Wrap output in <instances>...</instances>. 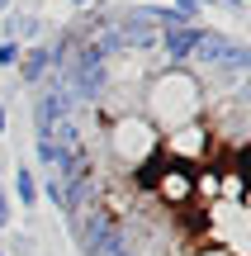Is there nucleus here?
I'll list each match as a JSON object with an SVG mask.
<instances>
[{"label": "nucleus", "mask_w": 251, "mask_h": 256, "mask_svg": "<svg viewBox=\"0 0 251 256\" xmlns=\"http://www.w3.org/2000/svg\"><path fill=\"white\" fill-rule=\"evenodd\" d=\"M0 256H5V252H0Z\"/></svg>", "instance_id": "6ab92c4d"}, {"label": "nucleus", "mask_w": 251, "mask_h": 256, "mask_svg": "<svg viewBox=\"0 0 251 256\" xmlns=\"http://www.w3.org/2000/svg\"><path fill=\"white\" fill-rule=\"evenodd\" d=\"M142 5H161V0H142Z\"/></svg>", "instance_id": "a211bd4d"}, {"label": "nucleus", "mask_w": 251, "mask_h": 256, "mask_svg": "<svg viewBox=\"0 0 251 256\" xmlns=\"http://www.w3.org/2000/svg\"><path fill=\"white\" fill-rule=\"evenodd\" d=\"M9 200L24 214H38V204H43V194H38V171L28 162H14V171H9Z\"/></svg>", "instance_id": "0eeeda50"}, {"label": "nucleus", "mask_w": 251, "mask_h": 256, "mask_svg": "<svg viewBox=\"0 0 251 256\" xmlns=\"http://www.w3.org/2000/svg\"><path fill=\"white\" fill-rule=\"evenodd\" d=\"M190 62L209 66L214 76L242 81L247 66H251V48L237 43V38H228V34H218V28H204V34H199V48H195V57H190Z\"/></svg>", "instance_id": "7ed1b4c3"}, {"label": "nucleus", "mask_w": 251, "mask_h": 256, "mask_svg": "<svg viewBox=\"0 0 251 256\" xmlns=\"http://www.w3.org/2000/svg\"><path fill=\"white\" fill-rule=\"evenodd\" d=\"M209 0H171V10H176V14H185L190 24H199V10H204Z\"/></svg>", "instance_id": "ddd939ff"}, {"label": "nucleus", "mask_w": 251, "mask_h": 256, "mask_svg": "<svg viewBox=\"0 0 251 256\" xmlns=\"http://www.w3.org/2000/svg\"><path fill=\"white\" fill-rule=\"evenodd\" d=\"M5 38H14L19 48L38 43V38H43V19H38V14H9L5 19Z\"/></svg>", "instance_id": "6e6552de"}, {"label": "nucleus", "mask_w": 251, "mask_h": 256, "mask_svg": "<svg viewBox=\"0 0 251 256\" xmlns=\"http://www.w3.org/2000/svg\"><path fill=\"white\" fill-rule=\"evenodd\" d=\"M161 152V133L152 128L142 114H119L109 124V156L119 162V171H142L147 162H157Z\"/></svg>", "instance_id": "f03ea898"}, {"label": "nucleus", "mask_w": 251, "mask_h": 256, "mask_svg": "<svg viewBox=\"0 0 251 256\" xmlns=\"http://www.w3.org/2000/svg\"><path fill=\"white\" fill-rule=\"evenodd\" d=\"M218 152V142H214V133H209V124L204 119H195V124H185V128H171V133H161V162H176V166H204L209 156Z\"/></svg>", "instance_id": "20e7f679"}, {"label": "nucleus", "mask_w": 251, "mask_h": 256, "mask_svg": "<svg viewBox=\"0 0 251 256\" xmlns=\"http://www.w3.org/2000/svg\"><path fill=\"white\" fill-rule=\"evenodd\" d=\"M190 256H233V252H228V247H218V242H214V247H199V252H190Z\"/></svg>", "instance_id": "4468645a"}, {"label": "nucleus", "mask_w": 251, "mask_h": 256, "mask_svg": "<svg viewBox=\"0 0 251 256\" xmlns=\"http://www.w3.org/2000/svg\"><path fill=\"white\" fill-rule=\"evenodd\" d=\"M9 10H14V0H0V14H9Z\"/></svg>", "instance_id": "dca6fc26"}, {"label": "nucleus", "mask_w": 251, "mask_h": 256, "mask_svg": "<svg viewBox=\"0 0 251 256\" xmlns=\"http://www.w3.org/2000/svg\"><path fill=\"white\" fill-rule=\"evenodd\" d=\"M5 128H9V110H5V100H0V138H5Z\"/></svg>", "instance_id": "2eb2a0df"}, {"label": "nucleus", "mask_w": 251, "mask_h": 256, "mask_svg": "<svg viewBox=\"0 0 251 256\" xmlns=\"http://www.w3.org/2000/svg\"><path fill=\"white\" fill-rule=\"evenodd\" d=\"M14 200H9V190H5V185H0V232H5V228H14Z\"/></svg>", "instance_id": "f8f14e48"}, {"label": "nucleus", "mask_w": 251, "mask_h": 256, "mask_svg": "<svg viewBox=\"0 0 251 256\" xmlns=\"http://www.w3.org/2000/svg\"><path fill=\"white\" fill-rule=\"evenodd\" d=\"M195 200H223V171L218 166H195Z\"/></svg>", "instance_id": "1a4fd4ad"}, {"label": "nucleus", "mask_w": 251, "mask_h": 256, "mask_svg": "<svg viewBox=\"0 0 251 256\" xmlns=\"http://www.w3.org/2000/svg\"><path fill=\"white\" fill-rule=\"evenodd\" d=\"M199 34H204V24H180V28H161L157 48H161V57H166L171 66H190V57H195V48H199Z\"/></svg>", "instance_id": "39448f33"}, {"label": "nucleus", "mask_w": 251, "mask_h": 256, "mask_svg": "<svg viewBox=\"0 0 251 256\" xmlns=\"http://www.w3.org/2000/svg\"><path fill=\"white\" fill-rule=\"evenodd\" d=\"M5 247H0V252H5V256H33L38 252V238H33V232H14V228H5Z\"/></svg>", "instance_id": "9d476101"}, {"label": "nucleus", "mask_w": 251, "mask_h": 256, "mask_svg": "<svg viewBox=\"0 0 251 256\" xmlns=\"http://www.w3.org/2000/svg\"><path fill=\"white\" fill-rule=\"evenodd\" d=\"M19 52H24V48H19L14 38H0V72H9V66L19 62Z\"/></svg>", "instance_id": "9b49d317"}, {"label": "nucleus", "mask_w": 251, "mask_h": 256, "mask_svg": "<svg viewBox=\"0 0 251 256\" xmlns=\"http://www.w3.org/2000/svg\"><path fill=\"white\" fill-rule=\"evenodd\" d=\"M71 5H76V10H90V5H95V0H71Z\"/></svg>", "instance_id": "f3484780"}, {"label": "nucleus", "mask_w": 251, "mask_h": 256, "mask_svg": "<svg viewBox=\"0 0 251 256\" xmlns=\"http://www.w3.org/2000/svg\"><path fill=\"white\" fill-rule=\"evenodd\" d=\"M142 119H147L157 133H171V128H185L195 119H204V86L190 66H166L147 81L142 90Z\"/></svg>", "instance_id": "f257e3e1"}, {"label": "nucleus", "mask_w": 251, "mask_h": 256, "mask_svg": "<svg viewBox=\"0 0 251 256\" xmlns=\"http://www.w3.org/2000/svg\"><path fill=\"white\" fill-rule=\"evenodd\" d=\"M19 81H24V86H43L47 81V76H52V43H28L24 48V52H19Z\"/></svg>", "instance_id": "423d86ee"}]
</instances>
